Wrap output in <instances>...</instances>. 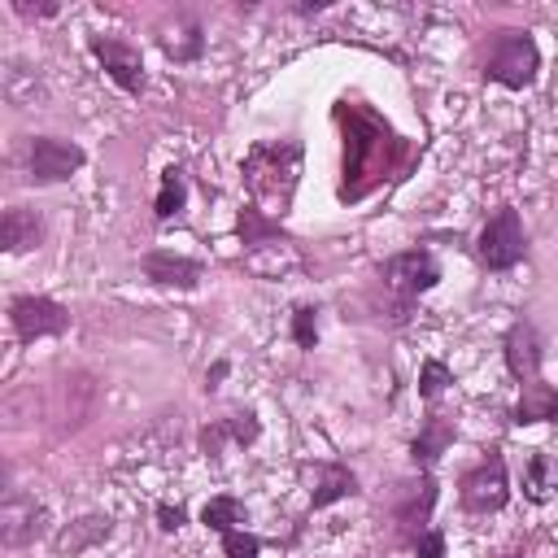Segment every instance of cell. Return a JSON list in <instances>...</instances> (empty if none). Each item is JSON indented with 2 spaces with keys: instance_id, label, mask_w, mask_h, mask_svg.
<instances>
[{
  "instance_id": "1",
  "label": "cell",
  "mask_w": 558,
  "mask_h": 558,
  "mask_svg": "<svg viewBox=\"0 0 558 558\" xmlns=\"http://www.w3.org/2000/svg\"><path fill=\"white\" fill-rule=\"evenodd\" d=\"M297 170H302V144L284 140V144H257L249 157H244V188L253 201H266V205H284L293 201V188H297Z\"/></svg>"
},
{
  "instance_id": "2",
  "label": "cell",
  "mask_w": 558,
  "mask_h": 558,
  "mask_svg": "<svg viewBox=\"0 0 558 558\" xmlns=\"http://www.w3.org/2000/svg\"><path fill=\"white\" fill-rule=\"evenodd\" d=\"M541 71V53L536 40L528 31H497L489 62H484V79L502 84V88H528Z\"/></svg>"
},
{
  "instance_id": "3",
  "label": "cell",
  "mask_w": 558,
  "mask_h": 558,
  "mask_svg": "<svg viewBox=\"0 0 558 558\" xmlns=\"http://www.w3.org/2000/svg\"><path fill=\"white\" fill-rule=\"evenodd\" d=\"M475 249H480V262H484L489 270H510V266H519V262H523V249H528V244H523L519 210L502 205V210L484 223V231H480Z\"/></svg>"
},
{
  "instance_id": "4",
  "label": "cell",
  "mask_w": 558,
  "mask_h": 558,
  "mask_svg": "<svg viewBox=\"0 0 558 558\" xmlns=\"http://www.w3.org/2000/svg\"><path fill=\"white\" fill-rule=\"evenodd\" d=\"M10 324H14L18 341H40V337H62L71 328V315L53 297H14Z\"/></svg>"
},
{
  "instance_id": "5",
  "label": "cell",
  "mask_w": 558,
  "mask_h": 558,
  "mask_svg": "<svg viewBox=\"0 0 558 558\" xmlns=\"http://www.w3.org/2000/svg\"><path fill=\"white\" fill-rule=\"evenodd\" d=\"M510 497V484H506V462L502 454H489L480 467H471L462 475V506L475 510V515H489V510H502Z\"/></svg>"
},
{
  "instance_id": "6",
  "label": "cell",
  "mask_w": 558,
  "mask_h": 558,
  "mask_svg": "<svg viewBox=\"0 0 558 558\" xmlns=\"http://www.w3.org/2000/svg\"><path fill=\"white\" fill-rule=\"evenodd\" d=\"M384 279H389V289H397L406 297H419V293L436 289L441 266H436V257L428 249H406V253L384 262Z\"/></svg>"
},
{
  "instance_id": "7",
  "label": "cell",
  "mask_w": 558,
  "mask_h": 558,
  "mask_svg": "<svg viewBox=\"0 0 558 558\" xmlns=\"http://www.w3.org/2000/svg\"><path fill=\"white\" fill-rule=\"evenodd\" d=\"M92 53H97V62L105 66V75H110L123 92H131V97L144 92V62H140V49H131V45L118 40V36H97V40H92Z\"/></svg>"
},
{
  "instance_id": "8",
  "label": "cell",
  "mask_w": 558,
  "mask_h": 558,
  "mask_svg": "<svg viewBox=\"0 0 558 558\" xmlns=\"http://www.w3.org/2000/svg\"><path fill=\"white\" fill-rule=\"evenodd\" d=\"M84 166V149L58 136H40L31 144V179L36 183H62Z\"/></svg>"
},
{
  "instance_id": "9",
  "label": "cell",
  "mask_w": 558,
  "mask_h": 558,
  "mask_svg": "<svg viewBox=\"0 0 558 558\" xmlns=\"http://www.w3.org/2000/svg\"><path fill=\"white\" fill-rule=\"evenodd\" d=\"M45 523H49V510L36 497H18L14 493L5 506H0V541H5L10 549L31 545L36 536H45Z\"/></svg>"
},
{
  "instance_id": "10",
  "label": "cell",
  "mask_w": 558,
  "mask_h": 558,
  "mask_svg": "<svg viewBox=\"0 0 558 558\" xmlns=\"http://www.w3.org/2000/svg\"><path fill=\"white\" fill-rule=\"evenodd\" d=\"M506 367H510V376L523 380V384H532V380L541 376V337H536V328H532L528 319H519V324L506 332Z\"/></svg>"
},
{
  "instance_id": "11",
  "label": "cell",
  "mask_w": 558,
  "mask_h": 558,
  "mask_svg": "<svg viewBox=\"0 0 558 558\" xmlns=\"http://www.w3.org/2000/svg\"><path fill=\"white\" fill-rule=\"evenodd\" d=\"M144 275L162 289H196L201 284V262L179 257V253H149L144 257Z\"/></svg>"
},
{
  "instance_id": "12",
  "label": "cell",
  "mask_w": 558,
  "mask_h": 558,
  "mask_svg": "<svg viewBox=\"0 0 558 558\" xmlns=\"http://www.w3.org/2000/svg\"><path fill=\"white\" fill-rule=\"evenodd\" d=\"M432 502H436V480L423 475L419 484H410L406 502L397 506V523L406 532V541H415L419 532H428V515H432Z\"/></svg>"
},
{
  "instance_id": "13",
  "label": "cell",
  "mask_w": 558,
  "mask_h": 558,
  "mask_svg": "<svg viewBox=\"0 0 558 558\" xmlns=\"http://www.w3.org/2000/svg\"><path fill=\"white\" fill-rule=\"evenodd\" d=\"M40 231L45 227H40L36 210L14 205V210H5V223H0V244H5V253H27L40 244Z\"/></svg>"
},
{
  "instance_id": "14",
  "label": "cell",
  "mask_w": 558,
  "mask_h": 558,
  "mask_svg": "<svg viewBox=\"0 0 558 558\" xmlns=\"http://www.w3.org/2000/svg\"><path fill=\"white\" fill-rule=\"evenodd\" d=\"M223 441L253 445V441H257V419H253V415H231V419H214V423L201 432V449H205L210 458L223 454Z\"/></svg>"
},
{
  "instance_id": "15",
  "label": "cell",
  "mask_w": 558,
  "mask_h": 558,
  "mask_svg": "<svg viewBox=\"0 0 558 558\" xmlns=\"http://www.w3.org/2000/svg\"><path fill=\"white\" fill-rule=\"evenodd\" d=\"M358 493V475L350 471V467H341V462H319V484L310 489V506L315 510H324V506H332V502H341V497H354Z\"/></svg>"
},
{
  "instance_id": "16",
  "label": "cell",
  "mask_w": 558,
  "mask_h": 558,
  "mask_svg": "<svg viewBox=\"0 0 558 558\" xmlns=\"http://www.w3.org/2000/svg\"><path fill=\"white\" fill-rule=\"evenodd\" d=\"M549 419H558V393L541 380L523 384V397L515 406V423H549Z\"/></svg>"
},
{
  "instance_id": "17",
  "label": "cell",
  "mask_w": 558,
  "mask_h": 558,
  "mask_svg": "<svg viewBox=\"0 0 558 558\" xmlns=\"http://www.w3.org/2000/svg\"><path fill=\"white\" fill-rule=\"evenodd\" d=\"M523 493H528V502H549L554 493H558V458H549V454H532L528 458V467H523Z\"/></svg>"
},
{
  "instance_id": "18",
  "label": "cell",
  "mask_w": 558,
  "mask_h": 558,
  "mask_svg": "<svg viewBox=\"0 0 558 558\" xmlns=\"http://www.w3.org/2000/svg\"><path fill=\"white\" fill-rule=\"evenodd\" d=\"M454 445V423H445V419H428V428L415 436V445H410V458L419 462V467H432L445 449Z\"/></svg>"
},
{
  "instance_id": "19",
  "label": "cell",
  "mask_w": 558,
  "mask_h": 558,
  "mask_svg": "<svg viewBox=\"0 0 558 558\" xmlns=\"http://www.w3.org/2000/svg\"><path fill=\"white\" fill-rule=\"evenodd\" d=\"M183 205H188V179H183L179 166H170V170L162 175V192H157V201H153V214H157V218H175Z\"/></svg>"
},
{
  "instance_id": "20",
  "label": "cell",
  "mask_w": 558,
  "mask_h": 558,
  "mask_svg": "<svg viewBox=\"0 0 558 558\" xmlns=\"http://www.w3.org/2000/svg\"><path fill=\"white\" fill-rule=\"evenodd\" d=\"M201 519L214 532H236V523H244V506L236 497H210L205 510H201Z\"/></svg>"
},
{
  "instance_id": "21",
  "label": "cell",
  "mask_w": 558,
  "mask_h": 558,
  "mask_svg": "<svg viewBox=\"0 0 558 558\" xmlns=\"http://www.w3.org/2000/svg\"><path fill=\"white\" fill-rule=\"evenodd\" d=\"M162 49H166L175 62H192V58H201V27L188 18L183 36H175V31H166V36H162Z\"/></svg>"
},
{
  "instance_id": "22",
  "label": "cell",
  "mask_w": 558,
  "mask_h": 558,
  "mask_svg": "<svg viewBox=\"0 0 558 558\" xmlns=\"http://www.w3.org/2000/svg\"><path fill=\"white\" fill-rule=\"evenodd\" d=\"M101 536H110V519L92 515V519H79V523H75V528H71V532H66L58 545L75 554V549H84V545H92V541H101Z\"/></svg>"
},
{
  "instance_id": "23",
  "label": "cell",
  "mask_w": 558,
  "mask_h": 558,
  "mask_svg": "<svg viewBox=\"0 0 558 558\" xmlns=\"http://www.w3.org/2000/svg\"><path fill=\"white\" fill-rule=\"evenodd\" d=\"M445 384H454L449 367H445V363H436V358H428V363H423V371H419V397H423V402H436V397L445 393Z\"/></svg>"
},
{
  "instance_id": "24",
  "label": "cell",
  "mask_w": 558,
  "mask_h": 558,
  "mask_svg": "<svg viewBox=\"0 0 558 558\" xmlns=\"http://www.w3.org/2000/svg\"><path fill=\"white\" fill-rule=\"evenodd\" d=\"M293 341H297L302 350H315V341H319L315 306H297V310H293Z\"/></svg>"
},
{
  "instance_id": "25",
  "label": "cell",
  "mask_w": 558,
  "mask_h": 558,
  "mask_svg": "<svg viewBox=\"0 0 558 558\" xmlns=\"http://www.w3.org/2000/svg\"><path fill=\"white\" fill-rule=\"evenodd\" d=\"M223 549H227V558H257L262 554V541L253 532L236 528V532H223Z\"/></svg>"
},
{
  "instance_id": "26",
  "label": "cell",
  "mask_w": 558,
  "mask_h": 558,
  "mask_svg": "<svg viewBox=\"0 0 558 558\" xmlns=\"http://www.w3.org/2000/svg\"><path fill=\"white\" fill-rule=\"evenodd\" d=\"M410 545H415L419 558H445V536L441 532H419Z\"/></svg>"
},
{
  "instance_id": "27",
  "label": "cell",
  "mask_w": 558,
  "mask_h": 558,
  "mask_svg": "<svg viewBox=\"0 0 558 558\" xmlns=\"http://www.w3.org/2000/svg\"><path fill=\"white\" fill-rule=\"evenodd\" d=\"M157 519H162V528H166V532H175V528H183V519H188V515H183V506L162 502V506H157Z\"/></svg>"
},
{
  "instance_id": "28",
  "label": "cell",
  "mask_w": 558,
  "mask_h": 558,
  "mask_svg": "<svg viewBox=\"0 0 558 558\" xmlns=\"http://www.w3.org/2000/svg\"><path fill=\"white\" fill-rule=\"evenodd\" d=\"M14 10H18L23 18H53V14H58V5H27V0H14Z\"/></svg>"
},
{
  "instance_id": "29",
  "label": "cell",
  "mask_w": 558,
  "mask_h": 558,
  "mask_svg": "<svg viewBox=\"0 0 558 558\" xmlns=\"http://www.w3.org/2000/svg\"><path fill=\"white\" fill-rule=\"evenodd\" d=\"M227 376V363H214V371L205 376V389H218V380Z\"/></svg>"
},
{
  "instance_id": "30",
  "label": "cell",
  "mask_w": 558,
  "mask_h": 558,
  "mask_svg": "<svg viewBox=\"0 0 558 558\" xmlns=\"http://www.w3.org/2000/svg\"><path fill=\"white\" fill-rule=\"evenodd\" d=\"M506 558H519V554H506Z\"/></svg>"
}]
</instances>
